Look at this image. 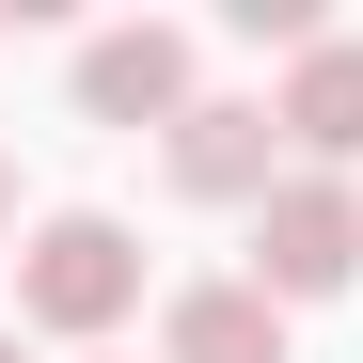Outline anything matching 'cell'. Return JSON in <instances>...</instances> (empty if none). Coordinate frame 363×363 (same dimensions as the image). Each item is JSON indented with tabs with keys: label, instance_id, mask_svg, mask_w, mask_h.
<instances>
[{
	"label": "cell",
	"instance_id": "obj_2",
	"mask_svg": "<svg viewBox=\"0 0 363 363\" xmlns=\"http://www.w3.org/2000/svg\"><path fill=\"white\" fill-rule=\"evenodd\" d=\"M253 284H269V300L363 284V190H347V174H284V190L253 206Z\"/></svg>",
	"mask_w": 363,
	"mask_h": 363
},
{
	"label": "cell",
	"instance_id": "obj_3",
	"mask_svg": "<svg viewBox=\"0 0 363 363\" xmlns=\"http://www.w3.org/2000/svg\"><path fill=\"white\" fill-rule=\"evenodd\" d=\"M79 111H95V127H190V111H206L190 95V32H158V16L143 32H95L79 48Z\"/></svg>",
	"mask_w": 363,
	"mask_h": 363
},
{
	"label": "cell",
	"instance_id": "obj_7",
	"mask_svg": "<svg viewBox=\"0 0 363 363\" xmlns=\"http://www.w3.org/2000/svg\"><path fill=\"white\" fill-rule=\"evenodd\" d=\"M221 32H237V48H284V64H300V48H316V0H221Z\"/></svg>",
	"mask_w": 363,
	"mask_h": 363
},
{
	"label": "cell",
	"instance_id": "obj_9",
	"mask_svg": "<svg viewBox=\"0 0 363 363\" xmlns=\"http://www.w3.org/2000/svg\"><path fill=\"white\" fill-rule=\"evenodd\" d=\"M0 363H32V347H16V332H0Z\"/></svg>",
	"mask_w": 363,
	"mask_h": 363
},
{
	"label": "cell",
	"instance_id": "obj_5",
	"mask_svg": "<svg viewBox=\"0 0 363 363\" xmlns=\"http://www.w3.org/2000/svg\"><path fill=\"white\" fill-rule=\"evenodd\" d=\"M284 143H316V174L363 158V32H316L284 64Z\"/></svg>",
	"mask_w": 363,
	"mask_h": 363
},
{
	"label": "cell",
	"instance_id": "obj_6",
	"mask_svg": "<svg viewBox=\"0 0 363 363\" xmlns=\"http://www.w3.org/2000/svg\"><path fill=\"white\" fill-rule=\"evenodd\" d=\"M174 363H284V300L269 284H190L174 300Z\"/></svg>",
	"mask_w": 363,
	"mask_h": 363
},
{
	"label": "cell",
	"instance_id": "obj_1",
	"mask_svg": "<svg viewBox=\"0 0 363 363\" xmlns=\"http://www.w3.org/2000/svg\"><path fill=\"white\" fill-rule=\"evenodd\" d=\"M16 316H32V332H79V347L127 332V316H143V237L95 221V206H64V221L16 253Z\"/></svg>",
	"mask_w": 363,
	"mask_h": 363
},
{
	"label": "cell",
	"instance_id": "obj_4",
	"mask_svg": "<svg viewBox=\"0 0 363 363\" xmlns=\"http://www.w3.org/2000/svg\"><path fill=\"white\" fill-rule=\"evenodd\" d=\"M269 143H284V111L206 95L190 127H174V190H190V206H269V190H284V174H269Z\"/></svg>",
	"mask_w": 363,
	"mask_h": 363
},
{
	"label": "cell",
	"instance_id": "obj_8",
	"mask_svg": "<svg viewBox=\"0 0 363 363\" xmlns=\"http://www.w3.org/2000/svg\"><path fill=\"white\" fill-rule=\"evenodd\" d=\"M0 237H16V158H0Z\"/></svg>",
	"mask_w": 363,
	"mask_h": 363
}]
</instances>
